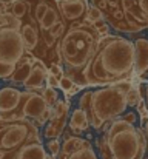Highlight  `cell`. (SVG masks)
<instances>
[{
	"label": "cell",
	"mask_w": 148,
	"mask_h": 159,
	"mask_svg": "<svg viewBox=\"0 0 148 159\" xmlns=\"http://www.w3.org/2000/svg\"><path fill=\"white\" fill-rule=\"evenodd\" d=\"M134 73V43L120 36H103L83 70L85 84L108 87L127 80Z\"/></svg>",
	"instance_id": "cell-1"
},
{
	"label": "cell",
	"mask_w": 148,
	"mask_h": 159,
	"mask_svg": "<svg viewBox=\"0 0 148 159\" xmlns=\"http://www.w3.org/2000/svg\"><path fill=\"white\" fill-rule=\"evenodd\" d=\"M100 33L94 23L87 19L73 23L59 42V56L66 66L70 79H76L77 85H87L83 70L91 60L100 40Z\"/></svg>",
	"instance_id": "cell-2"
},
{
	"label": "cell",
	"mask_w": 148,
	"mask_h": 159,
	"mask_svg": "<svg viewBox=\"0 0 148 159\" xmlns=\"http://www.w3.org/2000/svg\"><path fill=\"white\" fill-rule=\"evenodd\" d=\"M133 85L128 80L87 91L79 101V108L88 116L90 125L97 131H106L110 125L127 110V93Z\"/></svg>",
	"instance_id": "cell-3"
},
{
	"label": "cell",
	"mask_w": 148,
	"mask_h": 159,
	"mask_svg": "<svg viewBox=\"0 0 148 159\" xmlns=\"http://www.w3.org/2000/svg\"><path fill=\"white\" fill-rule=\"evenodd\" d=\"M106 144L113 159H144L147 138L144 130L122 119H116L106 130Z\"/></svg>",
	"instance_id": "cell-4"
},
{
	"label": "cell",
	"mask_w": 148,
	"mask_h": 159,
	"mask_svg": "<svg viewBox=\"0 0 148 159\" xmlns=\"http://www.w3.org/2000/svg\"><path fill=\"white\" fill-rule=\"evenodd\" d=\"M33 142H40V138L31 119H0V159H17L20 150Z\"/></svg>",
	"instance_id": "cell-5"
},
{
	"label": "cell",
	"mask_w": 148,
	"mask_h": 159,
	"mask_svg": "<svg viewBox=\"0 0 148 159\" xmlns=\"http://www.w3.org/2000/svg\"><path fill=\"white\" fill-rule=\"evenodd\" d=\"M26 53L22 34L19 28L8 26L0 30V59L11 62V63H19Z\"/></svg>",
	"instance_id": "cell-6"
},
{
	"label": "cell",
	"mask_w": 148,
	"mask_h": 159,
	"mask_svg": "<svg viewBox=\"0 0 148 159\" xmlns=\"http://www.w3.org/2000/svg\"><path fill=\"white\" fill-rule=\"evenodd\" d=\"M47 108H48V105H47L42 94L26 90V91H22V101L17 108V114L20 119L26 117V119L37 120Z\"/></svg>",
	"instance_id": "cell-7"
},
{
	"label": "cell",
	"mask_w": 148,
	"mask_h": 159,
	"mask_svg": "<svg viewBox=\"0 0 148 159\" xmlns=\"http://www.w3.org/2000/svg\"><path fill=\"white\" fill-rule=\"evenodd\" d=\"M70 107L66 102L59 101L54 107V114L49 119V125L45 128V136L48 139H59V136L63 133V128L68 122Z\"/></svg>",
	"instance_id": "cell-8"
},
{
	"label": "cell",
	"mask_w": 148,
	"mask_h": 159,
	"mask_svg": "<svg viewBox=\"0 0 148 159\" xmlns=\"http://www.w3.org/2000/svg\"><path fill=\"white\" fill-rule=\"evenodd\" d=\"M59 8H60V12H62L65 20L77 22L83 16L87 17V11H88L90 5H88L87 0H79V2H63V0H59Z\"/></svg>",
	"instance_id": "cell-9"
},
{
	"label": "cell",
	"mask_w": 148,
	"mask_h": 159,
	"mask_svg": "<svg viewBox=\"0 0 148 159\" xmlns=\"http://www.w3.org/2000/svg\"><path fill=\"white\" fill-rule=\"evenodd\" d=\"M134 73L142 76L148 71V39L139 37L134 42Z\"/></svg>",
	"instance_id": "cell-10"
},
{
	"label": "cell",
	"mask_w": 148,
	"mask_h": 159,
	"mask_svg": "<svg viewBox=\"0 0 148 159\" xmlns=\"http://www.w3.org/2000/svg\"><path fill=\"white\" fill-rule=\"evenodd\" d=\"M22 101V91L12 87L0 88V113L17 110Z\"/></svg>",
	"instance_id": "cell-11"
},
{
	"label": "cell",
	"mask_w": 148,
	"mask_h": 159,
	"mask_svg": "<svg viewBox=\"0 0 148 159\" xmlns=\"http://www.w3.org/2000/svg\"><path fill=\"white\" fill-rule=\"evenodd\" d=\"M19 31L22 34V39H23L26 51L36 50L37 43H39V33H37V28L33 25V22H23L22 20V25H20Z\"/></svg>",
	"instance_id": "cell-12"
},
{
	"label": "cell",
	"mask_w": 148,
	"mask_h": 159,
	"mask_svg": "<svg viewBox=\"0 0 148 159\" xmlns=\"http://www.w3.org/2000/svg\"><path fill=\"white\" fill-rule=\"evenodd\" d=\"M68 125L70 128L76 133V134H82L83 131H87L90 128V120H88V116L83 110L77 108L71 113V117L68 120Z\"/></svg>",
	"instance_id": "cell-13"
},
{
	"label": "cell",
	"mask_w": 148,
	"mask_h": 159,
	"mask_svg": "<svg viewBox=\"0 0 148 159\" xmlns=\"http://www.w3.org/2000/svg\"><path fill=\"white\" fill-rule=\"evenodd\" d=\"M62 19H63V16H62V12H60L59 2H57V0H54V2L51 3V6L48 8L47 14L43 16V19L40 20L39 28H40L42 31H48L52 25H56V23H57L59 20H62Z\"/></svg>",
	"instance_id": "cell-14"
},
{
	"label": "cell",
	"mask_w": 148,
	"mask_h": 159,
	"mask_svg": "<svg viewBox=\"0 0 148 159\" xmlns=\"http://www.w3.org/2000/svg\"><path fill=\"white\" fill-rule=\"evenodd\" d=\"M47 76H48V71H43L37 66L33 65V70L28 76V79L23 82L25 88L26 90H36V88H45L43 84L47 82Z\"/></svg>",
	"instance_id": "cell-15"
},
{
	"label": "cell",
	"mask_w": 148,
	"mask_h": 159,
	"mask_svg": "<svg viewBox=\"0 0 148 159\" xmlns=\"http://www.w3.org/2000/svg\"><path fill=\"white\" fill-rule=\"evenodd\" d=\"M47 158V152L45 147L40 142H33L28 144L26 147H23L19 153L17 159H45Z\"/></svg>",
	"instance_id": "cell-16"
},
{
	"label": "cell",
	"mask_w": 148,
	"mask_h": 159,
	"mask_svg": "<svg viewBox=\"0 0 148 159\" xmlns=\"http://www.w3.org/2000/svg\"><path fill=\"white\" fill-rule=\"evenodd\" d=\"M59 159H99V158H97V155H96V152H94V148H93V145H91V142L87 141L76 152H73V153H70L66 156H62V158H59Z\"/></svg>",
	"instance_id": "cell-17"
},
{
	"label": "cell",
	"mask_w": 148,
	"mask_h": 159,
	"mask_svg": "<svg viewBox=\"0 0 148 159\" xmlns=\"http://www.w3.org/2000/svg\"><path fill=\"white\" fill-rule=\"evenodd\" d=\"M85 142H87V139H83V138H80V136H71V138H66L65 142H63V145H62V148H60L59 158L66 156V155L76 152V150L80 148Z\"/></svg>",
	"instance_id": "cell-18"
},
{
	"label": "cell",
	"mask_w": 148,
	"mask_h": 159,
	"mask_svg": "<svg viewBox=\"0 0 148 159\" xmlns=\"http://www.w3.org/2000/svg\"><path fill=\"white\" fill-rule=\"evenodd\" d=\"M9 12L14 17L22 20L26 16V12H28V2L26 0H16V2H12V6H11Z\"/></svg>",
	"instance_id": "cell-19"
},
{
	"label": "cell",
	"mask_w": 148,
	"mask_h": 159,
	"mask_svg": "<svg viewBox=\"0 0 148 159\" xmlns=\"http://www.w3.org/2000/svg\"><path fill=\"white\" fill-rule=\"evenodd\" d=\"M142 101H144V98H142V94H141L139 87H131V88L128 90V93H127V104H128V107L136 108Z\"/></svg>",
	"instance_id": "cell-20"
},
{
	"label": "cell",
	"mask_w": 148,
	"mask_h": 159,
	"mask_svg": "<svg viewBox=\"0 0 148 159\" xmlns=\"http://www.w3.org/2000/svg\"><path fill=\"white\" fill-rule=\"evenodd\" d=\"M16 68H17V63H11V62L0 59V79L8 80L12 76V73L16 71Z\"/></svg>",
	"instance_id": "cell-21"
},
{
	"label": "cell",
	"mask_w": 148,
	"mask_h": 159,
	"mask_svg": "<svg viewBox=\"0 0 148 159\" xmlns=\"http://www.w3.org/2000/svg\"><path fill=\"white\" fill-rule=\"evenodd\" d=\"M42 96H43V99H45L47 105L51 107V108H54V107H56V104L59 102V94H57V91H56L54 88L45 87V88H43Z\"/></svg>",
	"instance_id": "cell-22"
},
{
	"label": "cell",
	"mask_w": 148,
	"mask_h": 159,
	"mask_svg": "<svg viewBox=\"0 0 148 159\" xmlns=\"http://www.w3.org/2000/svg\"><path fill=\"white\" fill-rule=\"evenodd\" d=\"M96 144H97V147H99L100 159H113L111 152H110V148H108V144H106V138H105V134H103L102 138H97Z\"/></svg>",
	"instance_id": "cell-23"
},
{
	"label": "cell",
	"mask_w": 148,
	"mask_h": 159,
	"mask_svg": "<svg viewBox=\"0 0 148 159\" xmlns=\"http://www.w3.org/2000/svg\"><path fill=\"white\" fill-rule=\"evenodd\" d=\"M88 22H91V23H96L99 20H102L103 19V14H102V11L96 8V6H90L88 8V11H87V17H85Z\"/></svg>",
	"instance_id": "cell-24"
},
{
	"label": "cell",
	"mask_w": 148,
	"mask_h": 159,
	"mask_svg": "<svg viewBox=\"0 0 148 159\" xmlns=\"http://www.w3.org/2000/svg\"><path fill=\"white\" fill-rule=\"evenodd\" d=\"M47 147L49 148V153H51V156H54V158H57V156H59V153H60V148H62V145H60V141H59V139H48V144H47Z\"/></svg>",
	"instance_id": "cell-25"
},
{
	"label": "cell",
	"mask_w": 148,
	"mask_h": 159,
	"mask_svg": "<svg viewBox=\"0 0 148 159\" xmlns=\"http://www.w3.org/2000/svg\"><path fill=\"white\" fill-rule=\"evenodd\" d=\"M59 82H60V88L65 91V93H68L76 84H74V80L73 79H70L68 76H62L60 79H59Z\"/></svg>",
	"instance_id": "cell-26"
},
{
	"label": "cell",
	"mask_w": 148,
	"mask_h": 159,
	"mask_svg": "<svg viewBox=\"0 0 148 159\" xmlns=\"http://www.w3.org/2000/svg\"><path fill=\"white\" fill-rule=\"evenodd\" d=\"M52 114H54V108H51V107H48L43 113H42V116L36 120L37 122V125H43V124H47V122H49V119L52 117Z\"/></svg>",
	"instance_id": "cell-27"
},
{
	"label": "cell",
	"mask_w": 148,
	"mask_h": 159,
	"mask_svg": "<svg viewBox=\"0 0 148 159\" xmlns=\"http://www.w3.org/2000/svg\"><path fill=\"white\" fill-rule=\"evenodd\" d=\"M47 85H48L49 88H60V82H59V77H56L54 74H51L48 73V76H47Z\"/></svg>",
	"instance_id": "cell-28"
},
{
	"label": "cell",
	"mask_w": 148,
	"mask_h": 159,
	"mask_svg": "<svg viewBox=\"0 0 148 159\" xmlns=\"http://www.w3.org/2000/svg\"><path fill=\"white\" fill-rule=\"evenodd\" d=\"M49 73L51 74H54L56 77H62L63 76V70H62V65L60 63H57V62H54V63H51V66H49Z\"/></svg>",
	"instance_id": "cell-29"
},
{
	"label": "cell",
	"mask_w": 148,
	"mask_h": 159,
	"mask_svg": "<svg viewBox=\"0 0 148 159\" xmlns=\"http://www.w3.org/2000/svg\"><path fill=\"white\" fill-rule=\"evenodd\" d=\"M94 26L97 28V31L100 33V36L103 37V36H108V25L103 22V19L102 20H99V22H96L94 23Z\"/></svg>",
	"instance_id": "cell-30"
},
{
	"label": "cell",
	"mask_w": 148,
	"mask_h": 159,
	"mask_svg": "<svg viewBox=\"0 0 148 159\" xmlns=\"http://www.w3.org/2000/svg\"><path fill=\"white\" fill-rule=\"evenodd\" d=\"M120 119L125 120V122H128V124H134V122H136V113H133V111H130V113H123Z\"/></svg>",
	"instance_id": "cell-31"
},
{
	"label": "cell",
	"mask_w": 148,
	"mask_h": 159,
	"mask_svg": "<svg viewBox=\"0 0 148 159\" xmlns=\"http://www.w3.org/2000/svg\"><path fill=\"white\" fill-rule=\"evenodd\" d=\"M144 133H145V138H147V150H148V122L144 124Z\"/></svg>",
	"instance_id": "cell-32"
},
{
	"label": "cell",
	"mask_w": 148,
	"mask_h": 159,
	"mask_svg": "<svg viewBox=\"0 0 148 159\" xmlns=\"http://www.w3.org/2000/svg\"><path fill=\"white\" fill-rule=\"evenodd\" d=\"M144 101H145V104L148 105V85H147V93H145V98H144Z\"/></svg>",
	"instance_id": "cell-33"
},
{
	"label": "cell",
	"mask_w": 148,
	"mask_h": 159,
	"mask_svg": "<svg viewBox=\"0 0 148 159\" xmlns=\"http://www.w3.org/2000/svg\"><path fill=\"white\" fill-rule=\"evenodd\" d=\"M45 159H56V158H54V156H49V155H47V158H45Z\"/></svg>",
	"instance_id": "cell-34"
},
{
	"label": "cell",
	"mask_w": 148,
	"mask_h": 159,
	"mask_svg": "<svg viewBox=\"0 0 148 159\" xmlns=\"http://www.w3.org/2000/svg\"><path fill=\"white\" fill-rule=\"evenodd\" d=\"M63 2H79V0H63Z\"/></svg>",
	"instance_id": "cell-35"
},
{
	"label": "cell",
	"mask_w": 148,
	"mask_h": 159,
	"mask_svg": "<svg viewBox=\"0 0 148 159\" xmlns=\"http://www.w3.org/2000/svg\"><path fill=\"white\" fill-rule=\"evenodd\" d=\"M0 14H2V11H0Z\"/></svg>",
	"instance_id": "cell-36"
}]
</instances>
